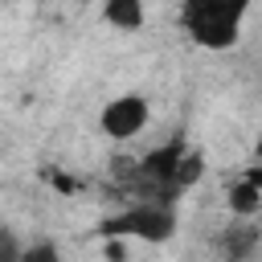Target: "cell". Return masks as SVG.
<instances>
[{
    "instance_id": "obj_12",
    "label": "cell",
    "mask_w": 262,
    "mask_h": 262,
    "mask_svg": "<svg viewBox=\"0 0 262 262\" xmlns=\"http://www.w3.org/2000/svg\"><path fill=\"white\" fill-rule=\"evenodd\" d=\"M254 151H258V160H262V135H258V143H254Z\"/></svg>"
},
{
    "instance_id": "obj_11",
    "label": "cell",
    "mask_w": 262,
    "mask_h": 262,
    "mask_svg": "<svg viewBox=\"0 0 262 262\" xmlns=\"http://www.w3.org/2000/svg\"><path fill=\"white\" fill-rule=\"evenodd\" d=\"M242 176H246V180H254V184H258V188H262V164H250V168H246V172H242Z\"/></svg>"
},
{
    "instance_id": "obj_2",
    "label": "cell",
    "mask_w": 262,
    "mask_h": 262,
    "mask_svg": "<svg viewBox=\"0 0 262 262\" xmlns=\"http://www.w3.org/2000/svg\"><path fill=\"white\" fill-rule=\"evenodd\" d=\"M106 237H139V242H168L176 233V209L168 201H135L131 209L102 221Z\"/></svg>"
},
{
    "instance_id": "obj_1",
    "label": "cell",
    "mask_w": 262,
    "mask_h": 262,
    "mask_svg": "<svg viewBox=\"0 0 262 262\" xmlns=\"http://www.w3.org/2000/svg\"><path fill=\"white\" fill-rule=\"evenodd\" d=\"M250 0H184L180 25L201 49H233L242 37V20Z\"/></svg>"
},
{
    "instance_id": "obj_7",
    "label": "cell",
    "mask_w": 262,
    "mask_h": 262,
    "mask_svg": "<svg viewBox=\"0 0 262 262\" xmlns=\"http://www.w3.org/2000/svg\"><path fill=\"white\" fill-rule=\"evenodd\" d=\"M254 242H258L254 229H229V233H225V250H229V258H246V254L254 250Z\"/></svg>"
},
{
    "instance_id": "obj_3",
    "label": "cell",
    "mask_w": 262,
    "mask_h": 262,
    "mask_svg": "<svg viewBox=\"0 0 262 262\" xmlns=\"http://www.w3.org/2000/svg\"><path fill=\"white\" fill-rule=\"evenodd\" d=\"M147 119H151V106H147L143 94H119V98H111V102L102 106L98 127H102V135H111V139H135V135L147 127Z\"/></svg>"
},
{
    "instance_id": "obj_10",
    "label": "cell",
    "mask_w": 262,
    "mask_h": 262,
    "mask_svg": "<svg viewBox=\"0 0 262 262\" xmlns=\"http://www.w3.org/2000/svg\"><path fill=\"white\" fill-rule=\"evenodd\" d=\"M45 176H49V180H53V184H57L61 192H70V188H78V184H74L70 176H61V172H45Z\"/></svg>"
},
{
    "instance_id": "obj_4",
    "label": "cell",
    "mask_w": 262,
    "mask_h": 262,
    "mask_svg": "<svg viewBox=\"0 0 262 262\" xmlns=\"http://www.w3.org/2000/svg\"><path fill=\"white\" fill-rule=\"evenodd\" d=\"M143 0H102V20L123 29V33H135L143 29Z\"/></svg>"
},
{
    "instance_id": "obj_6",
    "label": "cell",
    "mask_w": 262,
    "mask_h": 262,
    "mask_svg": "<svg viewBox=\"0 0 262 262\" xmlns=\"http://www.w3.org/2000/svg\"><path fill=\"white\" fill-rule=\"evenodd\" d=\"M201 172H205V156L192 151V147H184V156H180V164H176V184H180V188H192V184L201 180Z\"/></svg>"
},
{
    "instance_id": "obj_5",
    "label": "cell",
    "mask_w": 262,
    "mask_h": 262,
    "mask_svg": "<svg viewBox=\"0 0 262 262\" xmlns=\"http://www.w3.org/2000/svg\"><path fill=\"white\" fill-rule=\"evenodd\" d=\"M229 213L233 217H254V213H262V188L254 184V180H246V176H237L233 184H229Z\"/></svg>"
},
{
    "instance_id": "obj_9",
    "label": "cell",
    "mask_w": 262,
    "mask_h": 262,
    "mask_svg": "<svg viewBox=\"0 0 262 262\" xmlns=\"http://www.w3.org/2000/svg\"><path fill=\"white\" fill-rule=\"evenodd\" d=\"M0 262H20V242L12 237V229L0 225Z\"/></svg>"
},
{
    "instance_id": "obj_8",
    "label": "cell",
    "mask_w": 262,
    "mask_h": 262,
    "mask_svg": "<svg viewBox=\"0 0 262 262\" xmlns=\"http://www.w3.org/2000/svg\"><path fill=\"white\" fill-rule=\"evenodd\" d=\"M25 262H57V246L53 242H37V246H20Z\"/></svg>"
}]
</instances>
